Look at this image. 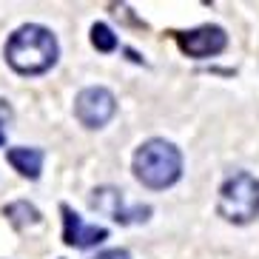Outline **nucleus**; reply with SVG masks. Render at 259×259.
<instances>
[{
    "instance_id": "39448f33",
    "label": "nucleus",
    "mask_w": 259,
    "mask_h": 259,
    "mask_svg": "<svg viewBox=\"0 0 259 259\" xmlns=\"http://www.w3.org/2000/svg\"><path fill=\"white\" fill-rule=\"evenodd\" d=\"M174 40L180 43L183 54L194 57V60H208V57H217V54L225 52L228 46V34L222 26H197V29L188 31H174Z\"/></svg>"
},
{
    "instance_id": "9d476101",
    "label": "nucleus",
    "mask_w": 259,
    "mask_h": 259,
    "mask_svg": "<svg viewBox=\"0 0 259 259\" xmlns=\"http://www.w3.org/2000/svg\"><path fill=\"white\" fill-rule=\"evenodd\" d=\"M92 46L103 54H111L117 49V34L111 31L108 23H94L92 26Z\"/></svg>"
},
{
    "instance_id": "f8f14e48",
    "label": "nucleus",
    "mask_w": 259,
    "mask_h": 259,
    "mask_svg": "<svg viewBox=\"0 0 259 259\" xmlns=\"http://www.w3.org/2000/svg\"><path fill=\"white\" fill-rule=\"evenodd\" d=\"M9 120H12V106L6 100H0V122H9Z\"/></svg>"
},
{
    "instance_id": "f03ea898",
    "label": "nucleus",
    "mask_w": 259,
    "mask_h": 259,
    "mask_svg": "<svg viewBox=\"0 0 259 259\" xmlns=\"http://www.w3.org/2000/svg\"><path fill=\"white\" fill-rule=\"evenodd\" d=\"M134 177L137 183H143L151 191H165L174 183H180L183 177V154L174 143H168L162 137L145 140L134 151Z\"/></svg>"
},
{
    "instance_id": "0eeeda50",
    "label": "nucleus",
    "mask_w": 259,
    "mask_h": 259,
    "mask_svg": "<svg viewBox=\"0 0 259 259\" xmlns=\"http://www.w3.org/2000/svg\"><path fill=\"white\" fill-rule=\"evenodd\" d=\"M63 213V242L71 245V248H94L103 239H108V228H97V225H89V222L80 217L71 205L63 202L60 205Z\"/></svg>"
},
{
    "instance_id": "20e7f679",
    "label": "nucleus",
    "mask_w": 259,
    "mask_h": 259,
    "mask_svg": "<svg viewBox=\"0 0 259 259\" xmlns=\"http://www.w3.org/2000/svg\"><path fill=\"white\" fill-rule=\"evenodd\" d=\"M117 114V97L106 85H89L74 100V117L85 128H103Z\"/></svg>"
},
{
    "instance_id": "423d86ee",
    "label": "nucleus",
    "mask_w": 259,
    "mask_h": 259,
    "mask_svg": "<svg viewBox=\"0 0 259 259\" xmlns=\"http://www.w3.org/2000/svg\"><path fill=\"white\" fill-rule=\"evenodd\" d=\"M92 205L97 208L100 213L111 217L120 225H131V222H145L151 217V205H125V197L122 191L114 188V185H103V188H94Z\"/></svg>"
},
{
    "instance_id": "f257e3e1",
    "label": "nucleus",
    "mask_w": 259,
    "mask_h": 259,
    "mask_svg": "<svg viewBox=\"0 0 259 259\" xmlns=\"http://www.w3.org/2000/svg\"><path fill=\"white\" fill-rule=\"evenodd\" d=\"M3 54H6V63L17 74L34 77V74H46L57 63L60 43H57L52 29H46L40 23H26L12 31Z\"/></svg>"
},
{
    "instance_id": "6e6552de",
    "label": "nucleus",
    "mask_w": 259,
    "mask_h": 259,
    "mask_svg": "<svg viewBox=\"0 0 259 259\" xmlns=\"http://www.w3.org/2000/svg\"><path fill=\"white\" fill-rule=\"evenodd\" d=\"M6 160H9V165L15 168L20 177L37 180L40 171H43V160H46V154H43V148L17 145V148H9V151H6Z\"/></svg>"
},
{
    "instance_id": "7ed1b4c3",
    "label": "nucleus",
    "mask_w": 259,
    "mask_h": 259,
    "mask_svg": "<svg viewBox=\"0 0 259 259\" xmlns=\"http://www.w3.org/2000/svg\"><path fill=\"white\" fill-rule=\"evenodd\" d=\"M217 213L225 222L248 225L259 217V180L248 171H236L220 185Z\"/></svg>"
},
{
    "instance_id": "1a4fd4ad",
    "label": "nucleus",
    "mask_w": 259,
    "mask_h": 259,
    "mask_svg": "<svg viewBox=\"0 0 259 259\" xmlns=\"http://www.w3.org/2000/svg\"><path fill=\"white\" fill-rule=\"evenodd\" d=\"M6 220L15 225L17 231H23V228H29V225H37L43 217H40V211L31 202H26V199H17V202H9L6 205Z\"/></svg>"
},
{
    "instance_id": "9b49d317",
    "label": "nucleus",
    "mask_w": 259,
    "mask_h": 259,
    "mask_svg": "<svg viewBox=\"0 0 259 259\" xmlns=\"http://www.w3.org/2000/svg\"><path fill=\"white\" fill-rule=\"evenodd\" d=\"M94 259H131V253L125 251V248H111V251H103V253H97Z\"/></svg>"
},
{
    "instance_id": "ddd939ff",
    "label": "nucleus",
    "mask_w": 259,
    "mask_h": 259,
    "mask_svg": "<svg viewBox=\"0 0 259 259\" xmlns=\"http://www.w3.org/2000/svg\"><path fill=\"white\" fill-rule=\"evenodd\" d=\"M0 145H6V134L3 131H0Z\"/></svg>"
}]
</instances>
